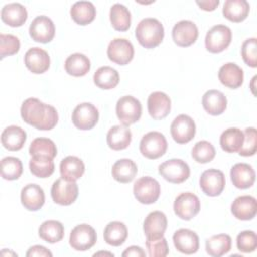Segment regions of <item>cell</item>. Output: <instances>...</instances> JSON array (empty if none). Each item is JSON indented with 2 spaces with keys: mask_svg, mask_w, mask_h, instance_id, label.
Masks as SVG:
<instances>
[{
  "mask_svg": "<svg viewBox=\"0 0 257 257\" xmlns=\"http://www.w3.org/2000/svg\"><path fill=\"white\" fill-rule=\"evenodd\" d=\"M168 221L161 211L151 212L144 221V232L147 239H159L164 237Z\"/></svg>",
  "mask_w": 257,
  "mask_h": 257,
  "instance_id": "18",
  "label": "cell"
},
{
  "mask_svg": "<svg viewBox=\"0 0 257 257\" xmlns=\"http://www.w3.org/2000/svg\"><path fill=\"white\" fill-rule=\"evenodd\" d=\"M244 141V134L240 128L229 127L225 130L220 137V145L223 151L227 153L239 152Z\"/></svg>",
  "mask_w": 257,
  "mask_h": 257,
  "instance_id": "36",
  "label": "cell"
},
{
  "mask_svg": "<svg viewBox=\"0 0 257 257\" xmlns=\"http://www.w3.org/2000/svg\"><path fill=\"white\" fill-rule=\"evenodd\" d=\"M97 108L90 102H82L73 109L71 119L75 127L86 131L91 130L98 121Z\"/></svg>",
  "mask_w": 257,
  "mask_h": 257,
  "instance_id": "10",
  "label": "cell"
},
{
  "mask_svg": "<svg viewBox=\"0 0 257 257\" xmlns=\"http://www.w3.org/2000/svg\"><path fill=\"white\" fill-rule=\"evenodd\" d=\"M215 148L208 141H200L192 149V157L197 163H209L215 158Z\"/></svg>",
  "mask_w": 257,
  "mask_h": 257,
  "instance_id": "43",
  "label": "cell"
},
{
  "mask_svg": "<svg viewBox=\"0 0 257 257\" xmlns=\"http://www.w3.org/2000/svg\"><path fill=\"white\" fill-rule=\"evenodd\" d=\"M138 173L136 163L131 159H120L116 161L111 169L113 179L119 183L125 184L132 182Z\"/></svg>",
  "mask_w": 257,
  "mask_h": 257,
  "instance_id": "30",
  "label": "cell"
},
{
  "mask_svg": "<svg viewBox=\"0 0 257 257\" xmlns=\"http://www.w3.org/2000/svg\"><path fill=\"white\" fill-rule=\"evenodd\" d=\"M1 19L9 26H21L27 19V10L20 3L6 4L1 10Z\"/></svg>",
  "mask_w": 257,
  "mask_h": 257,
  "instance_id": "27",
  "label": "cell"
},
{
  "mask_svg": "<svg viewBox=\"0 0 257 257\" xmlns=\"http://www.w3.org/2000/svg\"><path fill=\"white\" fill-rule=\"evenodd\" d=\"M231 212L238 220H252L257 212L256 199L248 195L237 197L231 205Z\"/></svg>",
  "mask_w": 257,
  "mask_h": 257,
  "instance_id": "20",
  "label": "cell"
},
{
  "mask_svg": "<svg viewBox=\"0 0 257 257\" xmlns=\"http://www.w3.org/2000/svg\"><path fill=\"white\" fill-rule=\"evenodd\" d=\"M20 41L12 34H0V56L4 58L5 56H10L19 51Z\"/></svg>",
  "mask_w": 257,
  "mask_h": 257,
  "instance_id": "44",
  "label": "cell"
},
{
  "mask_svg": "<svg viewBox=\"0 0 257 257\" xmlns=\"http://www.w3.org/2000/svg\"><path fill=\"white\" fill-rule=\"evenodd\" d=\"M173 242L176 249L187 255L194 254L199 249L198 235L189 229H179L173 235Z\"/></svg>",
  "mask_w": 257,
  "mask_h": 257,
  "instance_id": "19",
  "label": "cell"
},
{
  "mask_svg": "<svg viewBox=\"0 0 257 257\" xmlns=\"http://www.w3.org/2000/svg\"><path fill=\"white\" fill-rule=\"evenodd\" d=\"M226 180L222 171L209 169L200 177V188L203 193L210 197L219 196L225 188Z\"/></svg>",
  "mask_w": 257,
  "mask_h": 257,
  "instance_id": "13",
  "label": "cell"
},
{
  "mask_svg": "<svg viewBox=\"0 0 257 257\" xmlns=\"http://www.w3.org/2000/svg\"><path fill=\"white\" fill-rule=\"evenodd\" d=\"M70 15L75 23L86 25L94 20L96 9L89 1H77L70 8Z\"/></svg>",
  "mask_w": 257,
  "mask_h": 257,
  "instance_id": "32",
  "label": "cell"
},
{
  "mask_svg": "<svg viewBox=\"0 0 257 257\" xmlns=\"http://www.w3.org/2000/svg\"><path fill=\"white\" fill-rule=\"evenodd\" d=\"M99 255H108V256H113L112 253H109V252H98V253H95L93 256H99Z\"/></svg>",
  "mask_w": 257,
  "mask_h": 257,
  "instance_id": "52",
  "label": "cell"
},
{
  "mask_svg": "<svg viewBox=\"0 0 257 257\" xmlns=\"http://www.w3.org/2000/svg\"><path fill=\"white\" fill-rule=\"evenodd\" d=\"M231 246L232 240L227 234L215 235L206 241V251L213 257H220L227 254L231 250Z\"/></svg>",
  "mask_w": 257,
  "mask_h": 257,
  "instance_id": "38",
  "label": "cell"
},
{
  "mask_svg": "<svg viewBox=\"0 0 257 257\" xmlns=\"http://www.w3.org/2000/svg\"><path fill=\"white\" fill-rule=\"evenodd\" d=\"M159 173L166 181L181 184L190 177V168L181 159H171L159 166Z\"/></svg>",
  "mask_w": 257,
  "mask_h": 257,
  "instance_id": "7",
  "label": "cell"
},
{
  "mask_svg": "<svg viewBox=\"0 0 257 257\" xmlns=\"http://www.w3.org/2000/svg\"><path fill=\"white\" fill-rule=\"evenodd\" d=\"M104 241L111 246L122 245L127 238V229L122 222L113 221L106 225L103 232Z\"/></svg>",
  "mask_w": 257,
  "mask_h": 257,
  "instance_id": "35",
  "label": "cell"
},
{
  "mask_svg": "<svg viewBox=\"0 0 257 257\" xmlns=\"http://www.w3.org/2000/svg\"><path fill=\"white\" fill-rule=\"evenodd\" d=\"M96 239V232L91 226L87 224H80L71 230L69 245L76 251H86L94 246Z\"/></svg>",
  "mask_w": 257,
  "mask_h": 257,
  "instance_id": "9",
  "label": "cell"
},
{
  "mask_svg": "<svg viewBox=\"0 0 257 257\" xmlns=\"http://www.w3.org/2000/svg\"><path fill=\"white\" fill-rule=\"evenodd\" d=\"M250 5L246 0H227L223 6V15L232 22H241L249 14Z\"/></svg>",
  "mask_w": 257,
  "mask_h": 257,
  "instance_id": "31",
  "label": "cell"
},
{
  "mask_svg": "<svg viewBox=\"0 0 257 257\" xmlns=\"http://www.w3.org/2000/svg\"><path fill=\"white\" fill-rule=\"evenodd\" d=\"M64 68L69 75L83 76L90 69V60L82 53H73L66 58Z\"/></svg>",
  "mask_w": 257,
  "mask_h": 257,
  "instance_id": "33",
  "label": "cell"
},
{
  "mask_svg": "<svg viewBox=\"0 0 257 257\" xmlns=\"http://www.w3.org/2000/svg\"><path fill=\"white\" fill-rule=\"evenodd\" d=\"M199 32L197 25L190 20H181L177 22L172 30V36L175 43L182 47H188L196 42Z\"/></svg>",
  "mask_w": 257,
  "mask_h": 257,
  "instance_id": "16",
  "label": "cell"
},
{
  "mask_svg": "<svg viewBox=\"0 0 257 257\" xmlns=\"http://www.w3.org/2000/svg\"><path fill=\"white\" fill-rule=\"evenodd\" d=\"M29 34L34 41L47 43L54 37L55 26L49 17L40 15L32 20L29 26Z\"/></svg>",
  "mask_w": 257,
  "mask_h": 257,
  "instance_id": "15",
  "label": "cell"
},
{
  "mask_svg": "<svg viewBox=\"0 0 257 257\" xmlns=\"http://www.w3.org/2000/svg\"><path fill=\"white\" fill-rule=\"evenodd\" d=\"M20 113L26 123L40 131L52 130L58 121L56 109L34 97H29L23 101Z\"/></svg>",
  "mask_w": 257,
  "mask_h": 257,
  "instance_id": "1",
  "label": "cell"
},
{
  "mask_svg": "<svg viewBox=\"0 0 257 257\" xmlns=\"http://www.w3.org/2000/svg\"><path fill=\"white\" fill-rule=\"evenodd\" d=\"M38 234L39 237L47 243H57L61 241L64 236V227L59 221L47 220L40 225Z\"/></svg>",
  "mask_w": 257,
  "mask_h": 257,
  "instance_id": "34",
  "label": "cell"
},
{
  "mask_svg": "<svg viewBox=\"0 0 257 257\" xmlns=\"http://www.w3.org/2000/svg\"><path fill=\"white\" fill-rule=\"evenodd\" d=\"M29 169L37 178H48L54 172V163L52 159L33 156L29 161Z\"/></svg>",
  "mask_w": 257,
  "mask_h": 257,
  "instance_id": "41",
  "label": "cell"
},
{
  "mask_svg": "<svg viewBox=\"0 0 257 257\" xmlns=\"http://www.w3.org/2000/svg\"><path fill=\"white\" fill-rule=\"evenodd\" d=\"M242 58L251 67L257 66V39L255 37L246 39L241 48Z\"/></svg>",
  "mask_w": 257,
  "mask_h": 257,
  "instance_id": "46",
  "label": "cell"
},
{
  "mask_svg": "<svg viewBox=\"0 0 257 257\" xmlns=\"http://www.w3.org/2000/svg\"><path fill=\"white\" fill-rule=\"evenodd\" d=\"M164 26L156 18H144L136 28V37L145 48L157 47L164 38Z\"/></svg>",
  "mask_w": 257,
  "mask_h": 257,
  "instance_id": "2",
  "label": "cell"
},
{
  "mask_svg": "<svg viewBox=\"0 0 257 257\" xmlns=\"http://www.w3.org/2000/svg\"><path fill=\"white\" fill-rule=\"evenodd\" d=\"M233 185L238 189H248L253 186L256 174L252 166L246 163L235 164L230 172Z\"/></svg>",
  "mask_w": 257,
  "mask_h": 257,
  "instance_id": "22",
  "label": "cell"
},
{
  "mask_svg": "<svg viewBox=\"0 0 257 257\" xmlns=\"http://www.w3.org/2000/svg\"><path fill=\"white\" fill-rule=\"evenodd\" d=\"M27 257H33V256H41V257H51L52 253L46 249L45 247L41 245H34L28 249L26 252Z\"/></svg>",
  "mask_w": 257,
  "mask_h": 257,
  "instance_id": "49",
  "label": "cell"
},
{
  "mask_svg": "<svg viewBox=\"0 0 257 257\" xmlns=\"http://www.w3.org/2000/svg\"><path fill=\"white\" fill-rule=\"evenodd\" d=\"M21 203L28 211H38L45 202L43 189L36 184H28L22 188L20 194Z\"/></svg>",
  "mask_w": 257,
  "mask_h": 257,
  "instance_id": "21",
  "label": "cell"
},
{
  "mask_svg": "<svg viewBox=\"0 0 257 257\" xmlns=\"http://www.w3.org/2000/svg\"><path fill=\"white\" fill-rule=\"evenodd\" d=\"M244 141L242 147L239 150V155L243 157L253 156L256 153V143H257V133L255 127H247L243 132Z\"/></svg>",
  "mask_w": 257,
  "mask_h": 257,
  "instance_id": "45",
  "label": "cell"
},
{
  "mask_svg": "<svg viewBox=\"0 0 257 257\" xmlns=\"http://www.w3.org/2000/svg\"><path fill=\"white\" fill-rule=\"evenodd\" d=\"M237 248L243 253L254 252L257 247V237L254 231H243L237 236Z\"/></svg>",
  "mask_w": 257,
  "mask_h": 257,
  "instance_id": "47",
  "label": "cell"
},
{
  "mask_svg": "<svg viewBox=\"0 0 257 257\" xmlns=\"http://www.w3.org/2000/svg\"><path fill=\"white\" fill-rule=\"evenodd\" d=\"M123 257H131V256H134V257H145L146 256V252L139 246H131L128 248H126L122 254H121Z\"/></svg>",
  "mask_w": 257,
  "mask_h": 257,
  "instance_id": "50",
  "label": "cell"
},
{
  "mask_svg": "<svg viewBox=\"0 0 257 257\" xmlns=\"http://www.w3.org/2000/svg\"><path fill=\"white\" fill-rule=\"evenodd\" d=\"M199 198L190 192L180 194L174 202V212L182 220H191L200 211Z\"/></svg>",
  "mask_w": 257,
  "mask_h": 257,
  "instance_id": "11",
  "label": "cell"
},
{
  "mask_svg": "<svg viewBox=\"0 0 257 257\" xmlns=\"http://www.w3.org/2000/svg\"><path fill=\"white\" fill-rule=\"evenodd\" d=\"M109 19L112 27L117 31H126L131 26V12L120 3H115L111 6Z\"/></svg>",
  "mask_w": 257,
  "mask_h": 257,
  "instance_id": "39",
  "label": "cell"
},
{
  "mask_svg": "<svg viewBox=\"0 0 257 257\" xmlns=\"http://www.w3.org/2000/svg\"><path fill=\"white\" fill-rule=\"evenodd\" d=\"M115 111L120 122L123 125L128 126L141 118L142 104L136 97L124 95L117 100Z\"/></svg>",
  "mask_w": 257,
  "mask_h": 257,
  "instance_id": "3",
  "label": "cell"
},
{
  "mask_svg": "<svg viewBox=\"0 0 257 257\" xmlns=\"http://www.w3.org/2000/svg\"><path fill=\"white\" fill-rule=\"evenodd\" d=\"M93 81L101 89H111L118 84L119 74L110 66H101L95 71Z\"/></svg>",
  "mask_w": 257,
  "mask_h": 257,
  "instance_id": "37",
  "label": "cell"
},
{
  "mask_svg": "<svg viewBox=\"0 0 257 257\" xmlns=\"http://www.w3.org/2000/svg\"><path fill=\"white\" fill-rule=\"evenodd\" d=\"M26 141V133L17 125H9L1 134V143L8 151H19Z\"/></svg>",
  "mask_w": 257,
  "mask_h": 257,
  "instance_id": "28",
  "label": "cell"
},
{
  "mask_svg": "<svg viewBox=\"0 0 257 257\" xmlns=\"http://www.w3.org/2000/svg\"><path fill=\"white\" fill-rule=\"evenodd\" d=\"M50 193L54 203L61 206H68L76 200L78 196V186L75 182L60 178L53 183Z\"/></svg>",
  "mask_w": 257,
  "mask_h": 257,
  "instance_id": "8",
  "label": "cell"
},
{
  "mask_svg": "<svg viewBox=\"0 0 257 257\" xmlns=\"http://www.w3.org/2000/svg\"><path fill=\"white\" fill-rule=\"evenodd\" d=\"M220 82L229 88H238L244 80L243 69L234 62H228L222 65L218 72Z\"/></svg>",
  "mask_w": 257,
  "mask_h": 257,
  "instance_id": "24",
  "label": "cell"
},
{
  "mask_svg": "<svg viewBox=\"0 0 257 257\" xmlns=\"http://www.w3.org/2000/svg\"><path fill=\"white\" fill-rule=\"evenodd\" d=\"M23 172L21 161L15 157H5L1 161V176L8 181L17 180Z\"/></svg>",
  "mask_w": 257,
  "mask_h": 257,
  "instance_id": "42",
  "label": "cell"
},
{
  "mask_svg": "<svg viewBox=\"0 0 257 257\" xmlns=\"http://www.w3.org/2000/svg\"><path fill=\"white\" fill-rule=\"evenodd\" d=\"M146 247L148 249V255L151 257H165L169 254L168 243L164 237L159 239H147Z\"/></svg>",
  "mask_w": 257,
  "mask_h": 257,
  "instance_id": "48",
  "label": "cell"
},
{
  "mask_svg": "<svg viewBox=\"0 0 257 257\" xmlns=\"http://www.w3.org/2000/svg\"><path fill=\"white\" fill-rule=\"evenodd\" d=\"M196 134V124L193 118L187 114L178 115L171 124V135L178 144H187Z\"/></svg>",
  "mask_w": 257,
  "mask_h": 257,
  "instance_id": "12",
  "label": "cell"
},
{
  "mask_svg": "<svg viewBox=\"0 0 257 257\" xmlns=\"http://www.w3.org/2000/svg\"><path fill=\"white\" fill-rule=\"evenodd\" d=\"M197 5L200 6L201 9L206 11H213L219 5V0H210V1H196Z\"/></svg>",
  "mask_w": 257,
  "mask_h": 257,
  "instance_id": "51",
  "label": "cell"
},
{
  "mask_svg": "<svg viewBox=\"0 0 257 257\" xmlns=\"http://www.w3.org/2000/svg\"><path fill=\"white\" fill-rule=\"evenodd\" d=\"M24 63L32 73L40 74L49 68L50 58L44 49L32 47L26 51L24 55Z\"/></svg>",
  "mask_w": 257,
  "mask_h": 257,
  "instance_id": "17",
  "label": "cell"
},
{
  "mask_svg": "<svg viewBox=\"0 0 257 257\" xmlns=\"http://www.w3.org/2000/svg\"><path fill=\"white\" fill-rule=\"evenodd\" d=\"M161 194L159 182L152 177H142L134 184V195L136 199L145 205L155 203Z\"/></svg>",
  "mask_w": 257,
  "mask_h": 257,
  "instance_id": "6",
  "label": "cell"
},
{
  "mask_svg": "<svg viewBox=\"0 0 257 257\" xmlns=\"http://www.w3.org/2000/svg\"><path fill=\"white\" fill-rule=\"evenodd\" d=\"M106 142L108 147L114 151L124 150L132 142V132L125 125H113L106 135Z\"/></svg>",
  "mask_w": 257,
  "mask_h": 257,
  "instance_id": "26",
  "label": "cell"
},
{
  "mask_svg": "<svg viewBox=\"0 0 257 257\" xmlns=\"http://www.w3.org/2000/svg\"><path fill=\"white\" fill-rule=\"evenodd\" d=\"M168 148V143L160 132H150L146 134L140 142V152L144 157L155 160L162 157Z\"/></svg>",
  "mask_w": 257,
  "mask_h": 257,
  "instance_id": "4",
  "label": "cell"
},
{
  "mask_svg": "<svg viewBox=\"0 0 257 257\" xmlns=\"http://www.w3.org/2000/svg\"><path fill=\"white\" fill-rule=\"evenodd\" d=\"M204 109L211 115L222 114L227 107V98L223 92L210 89L206 91L202 97Z\"/></svg>",
  "mask_w": 257,
  "mask_h": 257,
  "instance_id": "25",
  "label": "cell"
},
{
  "mask_svg": "<svg viewBox=\"0 0 257 257\" xmlns=\"http://www.w3.org/2000/svg\"><path fill=\"white\" fill-rule=\"evenodd\" d=\"M59 170L61 178L67 181L75 182L83 175L85 166L82 160H80L79 158L74 156H68L60 162Z\"/></svg>",
  "mask_w": 257,
  "mask_h": 257,
  "instance_id": "29",
  "label": "cell"
},
{
  "mask_svg": "<svg viewBox=\"0 0 257 257\" xmlns=\"http://www.w3.org/2000/svg\"><path fill=\"white\" fill-rule=\"evenodd\" d=\"M171 110L170 97L162 92L155 91L148 97V111L154 119H162L166 117Z\"/></svg>",
  "mask_w": 257,
  "mask_h": 257,
  "instance_id": "23",
  "label": "cell"
},
{
  "mask_svg": "<svg viewBox=\"0 0 257 257\" xmlns=\"http://www.w3.org/2000/svg\"><path fill=\"white\" fill-rule=\"evenodd\" d=\"M135 50L132 42L125 38H114L107 46L108 58L118 65H125L131 62Z\"/></svg>",
  "mask_w": 257,
  "mask_h": 257,
  "instance_id": "14",
  "label": "cell"
},
{
  "mask_svg": "<svg viewBox=\"0 0 257 257\" xmlns=\"http://www.w3.org/2000/svg\"><path fill=\"white\" fill-rule=\"evenodd\" d=\"M231 40V29L224 24H217L207 32L205 37V45L208 51L212 53H219L230 45Z\"/></svg>",
  "mask_w": 257,
  "mask_h": 257,
  "instance_id": "5",
  "label": "cell"
},
{
  "mask_svg": "<svg viewBox=\"0 0 257 257\" xmlns=\"http://www.w3.org/2000/svg\"><path fill=\"white\" fill-rule=\"evenodd\" d=\"M29 154L31 157H46L53 160L57 155V149L53 141L50 139L36 138L30 144Z\"/></svg>",
  "mask_w": 257,
  "mask_h": 257,
  "instance_id": "40",
  "label": "cell"
}]
</instances>
